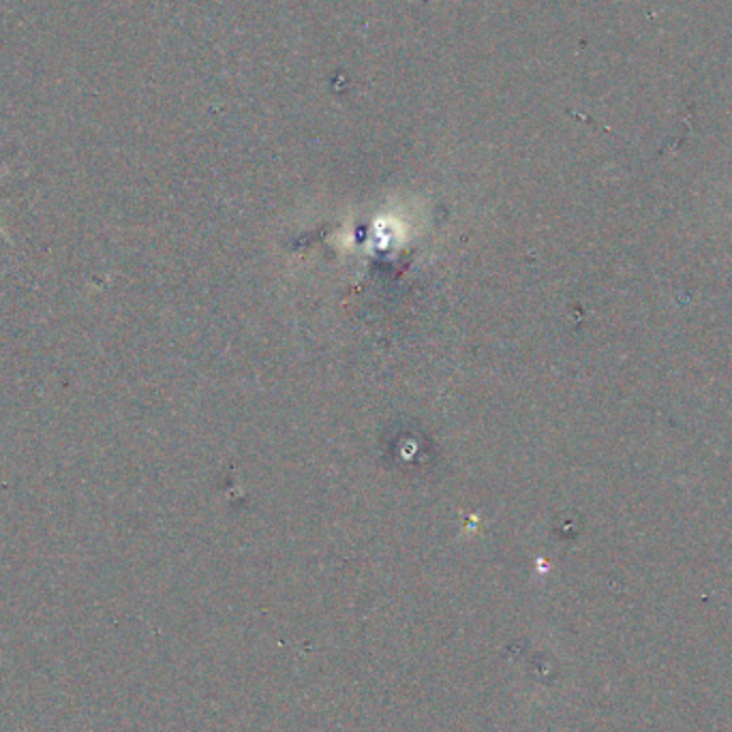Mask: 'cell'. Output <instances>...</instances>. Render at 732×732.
Returning a JSON list of instances; mask_svg holds the SVG:
<instances>
[{
  "mask_svg": "<svg viewBox=\"0 0 732 732\" xmlns=\"http://www.w3.org/2000/svg\"><path fill=\"white\" fill-rule=\"evenodd\" d=\"M0 236H4V229L2 227H0Z\"/></svg>",
  "mask_w": 732,
  "mask_h": 732,
  "instance_id": "cell-1",
  "label": "cell"
}]
</instances>
